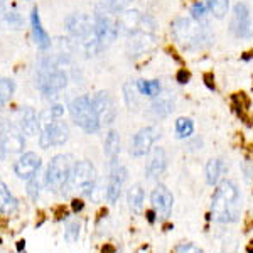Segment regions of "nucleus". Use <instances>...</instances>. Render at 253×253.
<instances>
[{
    "mask_svg": "<svg viewBox=\"0 0 253 253\" xmlns=\"http://www.w3.org/2000/svg\"><path fill=\"white\" fill-rule=\"evenodd\" d=\"M120 34L126 39V54L137 59L149 54L156 47L157 26L156 20L138 10H125L117 15Z\"/></svg>",
    "mask_w": 253,
    "mask_h": 253,
    "instance_id": "1",
    "label": "nucleus"
},
{
    "mask_svg": "<svg viewBox=\"0 0 253 253\" xmlns=\"http://www.w3.org/2000/svg\"><path fill=\"white\" fill-rule=\"evenodd\" d=\"M170 36L174 42L184 51H203L214 42V32L206 20L193 17H177L170 22Z\"/></svg>",
    "mask_w": 253,
    "mask_h": 253,
    "instance_id": "2",
    "label": "nucleus"
},
{
    "mask_svg": "<svg viewBox=\"0 0 253 253\" xmlns=\"http://www.w3.org/2000/svg\"><path fill=\"white\" fill-rule=\"evenodd\" d=\"M211 218L216 223H236L242 214V193L231 179H223L211 196Z\"/></svg>",
    "mask_w": 253,
    "mask_h": 253,
    "instance_id": "3",
    "label": "nucleus"
},
{
    "mask_svg": "<svg viewBox=\"0 0 253 253\" xmlns=\"http://www.w3.org/2000/svg\"><path fill=\"white\" fill-rule=\"evenodd\" d=\"M64 107L63 105H51L49 108L39 113V145L47 150L51 147H63L69 140V126L63 120Z\"/></svg>",
    "mask_w": 253,
    "mask_h": 253,
    "instance_id": "4",
    "label": "nucleus"
},
{
    "mask_svg": "<svg viewBox=\"0 0 253 253\" xmlns=\"http://www.w3.org/2000/svg\"><path fill=\"white\" fill-rule=\"evenodd\" d=\"M36 86L41 95L52 100L68 86V73L56 58H44L36 68Z\"/></svg>",
    "mask_w": 253,
    "mask_h": 253,
    "instance_id": "5",
    "label": "nucleus"
},
{
    "mask_svg": "<svg viewBox=\"0 0 253 253\" xmlns=\"http://www.w3.org/2000/svg\"><path fill=\"white\" fill-rule=\"evenodd\" d=\"M76 161L69 154H58L47 164L44 181L46 187L54 194L66 196L73 191V172H75Z\"/></svg>",
    "mask_w": 253,
    "mask_h": 253,
    "instance_id": "6",
    "label": "nucleus"
},
{
    "mask_svg": "<svg viewBox=\"0 0 253 253\" xmlns=\"http://www.w3.org/2000/svg\"><path fill=\"white\" fill-rule=\"evenodd\" d=\"M66 31L71 36L78 46L86 52L88 56H95L101 51L100 42H98L95 24H93V15L86 14H71L66 17Z\"/></svg>",
    "mask_w": 253,
    "mask_h": 253,
    "instance_id": "7",
    "label": "nucleus"
},
{
    "mask_svg": "<svg viewBox=\"0 0 253 253\" xmlns=\"http://www.w3.org/2000/svg\"><path fill=\"white\" fill-rule=\"evenodd\" d=\"M68 108H69L71 120L75 122V125L80 126L84 133L93 135V133L100 132L101 124H100V120H98L95 107H93V103H91V96L80 95V96L73 98Z\"/></svg>",
    "mask_w": 253,
    "mask_h": 253,
    "instance_id": "8",
    "label": "nucleus"
},
{
    "mask_svg": "<svg viewBox=\"0 0 253 253\" xmlns=\"http://www.w3.org/2000/svg\"><path fill=\"white\" fill-rule=\"evenodd\" d=\"M26 149V138L17 124L0 118V161L9 154H19Z\"/></svg>",
    "mask_w": 253,
    "mask_h": 253,
    "instance_id": "9",
    "label": "nucleus"
},
{
    "mask_svg": "<svg viewBox=\"0 0 253 253\" xmlns=\"http://www.w3.org/2000/svg\"><path fill=\"white\" fill-rule=\"evenodd\" d=\"M98 182L96 167L91 161H78L73 172V191H76L80 196H91Z\"/></svg>",
    "mask_w": 253,
    "mask_h": 253,
    "instance_id": "10",
    "label": "nucleus"
},
{
    "mask_svg": "<svg viewBox=\"0 0 253 253\" xmlns=\"http://www.w3.org/2000/svg\"><path fill=\"white\" fill-rule=\"evenodd\" d=\"M93 24H95V32L98 42L101 47H108L113 42L118 34H120V27H118V17L113 14H108L105 10L96 9L93 14Z\"/></svg>",
    "mask_w": 253,
    "mask_h": 253,
    "instance_id": "11",
    "label": "nucleus"
},
{
    "mask_svg": "<svg viewBox=\"0 0 253 253\" xmlns=\"http://www.w3.org/2000/svg\"><path fill=\"white\" fill-rule=\"evenodd\" d=\"M162 137V130L156 125L142 126L140 130H137L135 135L132 137L130 142V156L132 157H145L150 154L152 147L156 145V142Z\"/></svg>",
    "mask_w": 253,
    "mask_h": 253,
    "instance_id": "12",
    "label": "nucleus"
},
{
    "mask_svg": "<svg viewBox=\"0 0 253 253\" xmlns=\"http://www.w3.org/2000/svg\"><path fill=\"white\" fill-rule=\"evenodd\" d=\"M230 32L236 39H252L253 38V27H252V12L248 3L236 2L231 9L230 19Z\"/></svg>",
    "mask_w": 253,
    "mask_h": 253,
    "instance_id": "13",
    "label": "nucleus"
},
{
    "mask_svg": "<svg viewBox=\"0 0 253 253\" xmlns=\"http://www.w3.org/2000/svg\"><path fill=\"white\" fill-rule=\"evenodd\" d=\"M91 103L95 107L101 126H110L117 118V105L108 91H96L91 95Z\"/></svg>",
    "mask_w": 253,
    "mask_h": 253,
    "instance_id": "14",
    "label": "nucleus"
},
{
    "mask_svg": "<svg viewBox=\"0 0 253 253\" xmlns=\"http://www.w3.org/2000/svg\"><path fill=\"white\" fill-rule=\"evenodd\" d=\"M126 179H128V170H126L125 166H120V164L110 166L107 191H105V198H107L108 203L113 205V203H117L118 199H120Z\"/></svg>",
    "mask_w": 253,
    "mask_h": 253,
    "instance_id": "15",
    "label": "nucleus"
},
{
    "mask_svg": "<svg viewBox=\"0 0 253 253\" xmlns=\"http://www.w3.org/2000/svg\"><path fill=\"white\" fill-rule=\"evenodd\" d=\"M150 205L159 216L169 218L174 208V196L169 191V187L164 184H157L154 187L152 193H150Z\"/></svg>",
    "mask_w": 253,
    "mask_h": 253,
    "instance_id": "16",
    "label": "nucleus"
},
{
    "mask_svg": "<svg viewBox=\"0 0 253 253\" xmlns=\"http://www.w3.org/2000/svg\"><path fill=\"white\" fill-rule=\"evenodd\" d=\"M41 166H42V161L36 152H22L20 157L14 162L12 169H14V174L17 175L22 181H27L32 175H36L41 170Z\"/></svg>",
    "mask_w": 253,
    "mask_h": 253,
    "instance_id": "17",
    "label": "nucleus"
},
{
    "mask_svg": "<svg viewBox=\"0 0 253 253\" xmlns=\"http://www.w3.org/2000/svg\"><path fill=\"white\" fill-rule=\"evenodd\" d=\"M174 110H175V95L164 89L161 95L150 101L149 115L152 117L154 120H166V118H169L172 115Z\"/></svg>",
    "mask_w": 253,
    "mask_h": 253,
    "instance_id": "18",
    "label": "nucleus"
},
{
    "mask_svg": "<svg viewBox=\"0 0 253 253\" xmlns=\"http://www.w3.org/2000/svg\"><path fill=\"white\" fill-rule=\"evenodd\" d=\"M167 162H169V159H167V152L164 147L152 149L145 164V177L149 181H156V179L162 177L167 169Z\"/></svg>",
    "mask_w": 253,
    "mask_h": 253,
    "instance_id": "19",
    "label": "nucleus"
},
{
    "mask_svg": "<svg viewBox=\"0 0 253 253\" xmlns=\"http://www.w3.org/2000/svg\"><path fill=\"white\" fill-rule=\"evenodd\" d=\"M17 126L24 135L34 137L39 133V115L31 107H22L17 112Z\"/></svg>",
    "mask_w": 253,
    "mask_h": 253,
    "instance_id": "20",
    "label": "nucleus"
},
{
    "mask_svg": "<svg viewBox=\"0 0 253 253\" xmlns=\"http://www.w3.org/2000/svg\"><path fill=\"white\" fill-rule=\"evenodd\" d=\"M31 31H32V39H34L36 46L39 49L46 51V49L51 47V38H49L46 29L42 27L38 7H34V9H32V14H31Z\"/></svg>",
    "mask_w": 253,
    "mask_h": 253,
    "instance_id": "21",
    "label": "nucleus"
},
{
    "mask_svg": "<svg viewBox=\"0 0 253 253\" xmlns=\"http://www.w3.org/2000/svg\"><path fill=\"white\" fill-rule=\"evenodd\" d=\"M228 172V167L226 162L219 157H213L206 162L205 167V175H206V182L210 186H218L219 182L224 179V174Z\"/></svg>",
    "mask_w": 253,
    "mask_h": 253,
    "instance_id": "22",
    "label": "nucleus"
},
{
    "mask_svg": "<svg viewBox=\"0 0 253 253\" xmlns=\"http://www.w3.org/2000/svg\"><path fill=\"white\" fill-rule=\"evenodd\" d=\"M120 150H122L120 133H118L117 130H108L107 137H105V142H103V154H105V157L110 161V166L118 164Z\"/></svg>",
    "mask_w": 253,
    "mask_h": 253,
    "instance_id": "23",
    "label": "nucleus"
},
{
    "mask_svg": "<svg viewBox=\"0 0 253 253\" xmlns=\"http://www.w3.org/2000/svg\"><path fill=\"white\" fill-rule=\"evenodd\" d=\"M19 211V201L14 194L10 193L9 186L0 177V214L12 216Z\"/></svg>",
    "mask_w": 253,
    "mask_h": 253,
    "instance_id": "24",
    "label": "nucleus"
},
{
    "mask_svg": "<svg viewBox=\"0 0 253 253\" xmlns=\"http://www.w3.org/2000/svg\"><path fill=\"white\" fill-rule=\"evenodd\" d=\"M144 201H145V191L142 184H133L126 191V205H128V210L132 213H142L144 210Z\"/></svg>",
    "mask_w": 253,
    "mask_h": 253,
    "instance_id": "25",
    "label": "nucleus"
},
{
    "mask_svg": "<svg viewBox=\"0 0 253 253\" xmlns=\"http://www.w3.org/2000/svg\"><path fill=\"white\" fill-rule=\"evenodd\" d=\"M135 86L138 89L142 96L149 98V100H154L156 96L161 95L164 91V84H162L161 80H137L135 81Z\"/></svg>",
    "mask_w": 253,
    "mask_h": 253,
    "instance_id": "26",
    "label": "nucleus"
},
{
    "mask_svg": "<svg viewBox=\"0 0 253 253\" xmlns=\"http://www.w3.org/2000/svg\"><path fill=\"white\" fill-rule=\"evenodd\" d=\"M196 130L194 120L189 117H179L174 122V132L179 140H189Z\"/></svg>",
    "mask_w": 253,
    "mask_h": 253,
    "instance_id": "27",
    "label": "nucleus"
},
{
    "mask_svg": "<svg viewBox=\"0 0 253 253\" xmlns=\"http://www.w3.org/2000/svg\"><path fill=\"white\" fill-rule=\"evenodd\" d=\"M132 2L133 0H98V9L108 12V14L118 15L128 9V5Z\"/></svg>",
    "mask_w": 253,
    "mask_h": 253,
    "instance_id": "28",
    "label": "nucleus"
},
{
    "mask_svg": "<svg viewBox=\"0 0 253 253\" xmlns=\"http://www.w3.org/2000/svg\"><path fill=\"white\" fill-rule=\"evenodd\" d=\"M42 186H46V181L42 179V175H41V170L36 175H32L31 179H27V184H26V193L29 196L31 201L38 203L39 196H41V189H42Z\"/></svg>",
    "mask_w": 253,
    "mask_h": 253,
    "instance_id": "29",
    "label": "nucleus"
},
{
    "mask_svg": "<svg viewBox=\"0 0 253 253\" xmlns=\"http://www.w3.org/2000/svg\"><path fill=\"white\" fill-rule=\"evenodd\" d=\"M210 14L216 19L226 17V14L230 12V0H205Z\"/></svg>",
    "mask_w": 253,
    "mask_h": 253,
    "instance_id": "30",
    "label": "nucleus"
},
{
    "mask_svg": "<svg viewBox=\"0 0 253 253\" xmlns=\"http://www.w3.org/2000/svg\"><path fill=\"white\" fill-rule=\"evenodd\" d=\"M138 89L135 86V83H126L124 86V100L125 105L128 107V110H138L140 107V100H138Z\"/></svg>",
    "mask_w": 253,
    "mask_h": 253,
    "instance_id": "31",
    "label": "nucleus"
},
{
    "mask_svg": "<svg viewBox=\"0 0 253 253\" xmlns=\"http://www.w3.org/2000/svg\"><path fill=\"white\" fill-rule=\"evenodd\" d=\"M15 91V83L9 78H0V110L7 105Z\"/></svg>",
    "mask_w": 253,
    "mask_h": 253,
    "instance_id": "32",
    "label": "nucleus"
},
{
    "mask_svg": "<svg viewBox=\"0 0 253 253\" xmlns=\"http://www.w3.org/2000/svg\"><path fill=\"white\" fill-rule=\"evenodd\" d=\"M210 14L205 0H196L189 5V17H193L196 20H206V15Z\"/></svg>",
    "mask_w": 253,
    "mask_h": 253,
    "instance_id": "33",
    "label": "nucleus"
},
{
    "mask_svg": "<svg viewBox=\"0 0 253 253\" xmlns=\"http://www.w3.org/2000/svg\"><path fill=\"white\" fill-rule=\"evenodd\" d=\"M81 233V223L78 219H73L66 224V230H64V240L68 243H76Z\"/></svg>",
    "mask_w": 253,
    "mask_h": 253,
    "instance_id": "34",
    "label": "nucleus"
},
{
    "mask_svg": "<svg viewBox=\"0 0 253 253\" xmlns=\"http://www.w3.org/2000/svg\"><path fill=\"white\" fill-rule=\"evenodd\" d=\"M172 253H205L199 247H196L194 243H189V242H184V243H179L174 247Z\"/></svg>",
    "mask_w": 253,
    "mask_h": 253,
    "instance_id": "35",
    "label": "nucleus"
},
{
    "mask_svg": "<svg viewBox=\"0 0 253 253\" xmlns=\"http://www.w3.org/2000/svg\"><path fill=\"white\" fill-rule=\"evenodd\" d=\"M71 210H73V213H80V211H83L84 210V201L83 199H73Z\"/></svg>",
    "mask_w": 253,
    "mask_h": 253,
    "instance_id": "36",
    "label": "nucleus"
},
{
    "mask_svg": "<svg viewBox=\"0 0 253 253\" xmlns=\"http://www.w3.org/2000/svg\"><path fill=\"white\" fill-rule=\"evenodd\" d=\"M157 213L154 210H149V211H145V218H147V221H149L150 224H154L156 223V219H157Z\"/></svg>",
    "mask_w": 253,
    "mask_h": 253,
    "instance_id": "37",
    "label": "nucleus"
},
{
    "mask_svg": "<svg viewBox=\"0 0 253 253\" xmlns=\"http://www.w3.org/2000/svg\"><path fill=\"white\" fill-rule=\"evenodd\" d=\"M24 248H26V243H24V242H19V243H17V250H19V252H22Z\"/></svg>",
    "mask_w": 253,
    "mask_h": 253,
    "instance_id": "38",
    "label": "nucleus"
}]
</instances>
